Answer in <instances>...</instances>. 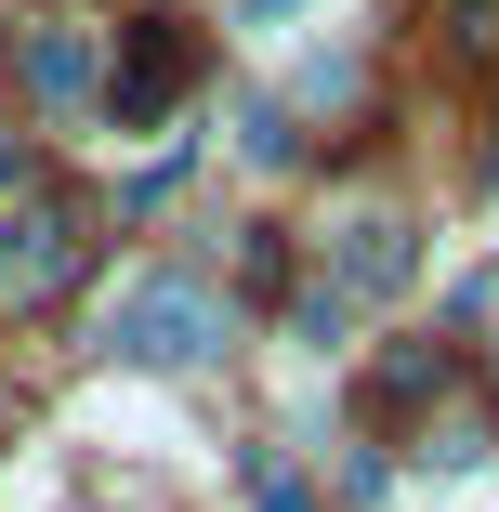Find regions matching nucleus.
Instances as JSON below:
<instances>
[{"label": "nucleus", "mask_w": 499, "mask_h": 512, "mask_svg": "<svg viewBox=\"0 0 499 512\" xmlns=\"http://www.w3.org/2000/svg\"><path fill=\"white\" fill-rule=\"evenodd\" d=\"M329 263H342V289L381 302V289L421 276V224H408V211H342V250H329Z\"/></svg>", "instance_id": "nucleus-2"}, {"label": "nucleus", "mask_w": 499, "mask_h": 512, "mask_svg": "<svg viewBox=\"0 0 499 512\" xmlns=\"http://www.w3.org/2000/svg\"><path fill=\"white\" fill-rule=\"evenodd\" d=\"M263 512H316V499H303V486H263Z\"/></svg>", "instance_id": "nucleus-8"}, {"label": "nucleus", "mask_w": 499, "mask_h": 512, "mask_svg": "<svg viewBox=\"0 0 499 512\" xmlns=\"http://www.w3.org/2000/svg\"><path fill=\"white\" fill-rule=\"evenodd\" d=\"M289 14H316V0H250V27H263V40H276V27H289Z\"/></svg>", "instance_id": "nucleus-7"}, {"label": "nucleus", "mask_w": 499, "mask_h": 512, "mask_svg": "<svg viewBox=\"0 0 499 512\" xmlns=\"http://www.w3.org/2000/svg\"><path fill=\"white\" fill-rule=\"evenodd\" d=\"M106 355L119 368H211L224 355V302L197 289V276H132L106 302Z\"/></svg>", "instance_id": "nucleus-1"}, {"label": "nucleus", "mask_w": 499, "mask_h": 512, "mask_svg": "<svg viewBox=\"0 0 499 512\" xmlns=\"http://www.w3.org/2000/svg\"><path fill=\"white\" fill-rule=\"evenodd\" d=\"M27 92H40V106H79V92H92V27H40L27 40Z\"/></svg>", "instance_id": "nucleus-5"}, {"label": "nucleus", "mask_w": 499, "mask_h": 512, "mask_svg": "<svg viewBox=\"0 0 499 512\" xmlns=\"http://www.w3.org/2000/svg\"><path fill=\"white\" fill-rule=\"evenodd\" d=\"M53 276H66V224H40V211L0 224V302H40Z\"/></svg>", "instance_id": "nucleus-4"}, {"label": "nucleus", "mask_w": 499, "mask_h": 512, "mask_svg": "<svg viewBox=\"0 0 499 512\" xmlns=\"http://www.w3.org/2000/svg\"><path fill=\"white\" fill-rule=\"evenodd\" d=\"M171 92H184V40H171V27H132V53H119V79H106V119L145 132Z\"/></svg>", "instance_id": "nucleus-3"}, {"label": "nucleus", "mask_w": 499, "mask_h": 512, "mask_svg": "<svg viewBox=\"0 0 499 512\" xmlns=\"http://www.w3.org/2000/svg\"><path fill=\"white\" fill-rule=\"evenodd\" d=\"M14 184H27V158H14V145H0V197H14Z\"/></svg>", "instance_id": "nucleus-9"}, {"label": "nucleus", "mask_w": 499, "mask_h": 512, "mask_svg": "<svg viewBox=\"0 0 499 512\" xmlns=\"http://www.w3.org/2000/svg\"><path fill=\"white\" fill-rule=\"evenodd\" d=\"M237 145H250V158L276 171V158H289V119H276V106H237Z\"/></svg>", "instance_id": "nucleus-6"}]
</instances>
